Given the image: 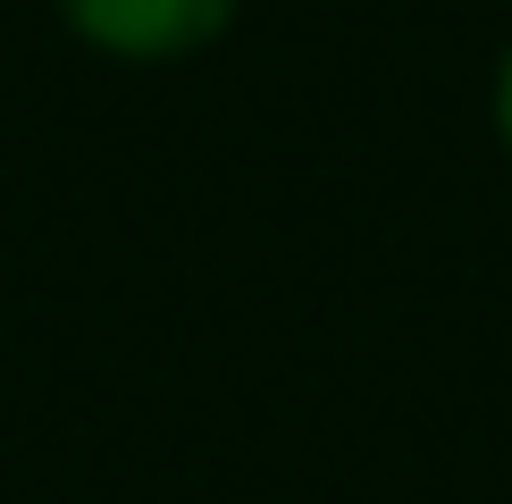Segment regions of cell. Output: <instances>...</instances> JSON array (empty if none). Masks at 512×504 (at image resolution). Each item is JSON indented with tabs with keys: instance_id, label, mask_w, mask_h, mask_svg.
Listing matches in <instances>:
<instances>
[{
	"instance_id": "cell-1",
	"label": "cell",
	"mask_w": 512,
	"mask_h": 504,
	"mask_svg": "<svg viewBox=\"0 0 512 504\" xmlns=\"http://www.w3.org/2000/svg\"><path fill=\"white\" fill-rule=\"evenodd\" d=\"M59 17L118 59H185L227 34L236 0H59Z\"/></svg>"
},
{
	"instance_id": "cell-2",
	"label": "cell",
	"mask_w": 512,
	"mask_h": 504,
	"mask_svg": "<svg viewBox=\"0 0 512 504\" xmlns=\"http://www.w3.org/2000/svg\"><path fill=\"white\" fill-rule=\"evenodd\" d=\"M496 126H504V152H512V51H504V68H496Z\"/></svg>"
}]
</instances>
